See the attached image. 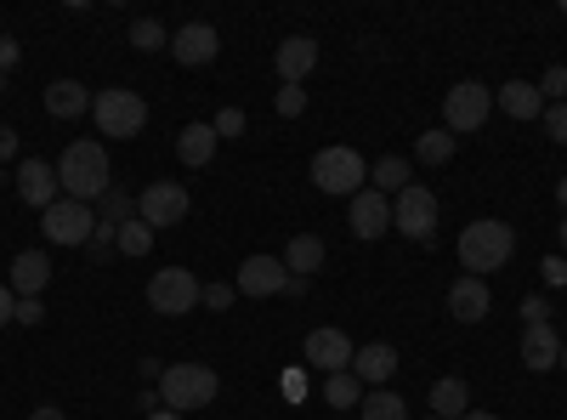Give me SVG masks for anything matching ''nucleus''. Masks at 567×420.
<instances>
[{"label":"nucleus","mask_w":567,"mask_h":420,"mask_svg":"<svg viewBox=\"0 0 567 420\" xmlns=\"http://www.w3.org/2000/svg\"><path fill=\"white\" fill-rule=\"evenodd\" d=\"M58 182H63V194L91 205V199H103L114 188V165H109V148L103 143H91V136H80V143L63 148L58 160Z\"/></svg>","instance_id":"obj_1"},{"label":"nucleus","mask_w":567,"mask_h":420,"mask_svg":"<svg viewBox=\"0 0 567 420\" xmlns=\"http://www.w3.org/2000/svg\"><path fill=\"white\" fill-rule=\"evenodd\" d=\"M511 256H516V233H511V222H499V216H483V222H471V227L460 233V267H465L471 278L499 273Z\"/></svg>","instance_id":"obj_2"},{"label":"nucleus","mask_w":567,"mask_h":420,"mask_svg":"<svg viewBox=\"0 0 567 420\" xmlns=\"http://www.w3.org/2000/svg\"><path fill=\"white\" fill-rule=\"evenodd\" d=\"M216 392H221V376H216L210 363H165V376H159V398L176 414L216 403Z\"/></svg>","instance_id":"obj_3"},{"label":"nucleus","mask_w":567,"mask_h":420,"mask_svg":"<svg viewBox=\"0 0 567 420\" xmlns=\"http://www.w3.org/2000/svg\"><path fill=\"white\" fill-rule=\"evenodd\" d=\"M312 188L329 199H352L369 188V165L358 148H318L312 154Z\"/></svg>","instance_id":"obj_4"},{"label":"nucleus","mask_w":567,"mask_h":420,"mask_svg":"<svg viewBox=\"0 0 567 420\" xmlns=\"http://www.w3.org/2000/svg\"><path fill=\"white\" fill-rule=\"evenodd\" d=\"M91 120H97L103 136H136L142 125H148V103H142L136 91H125V85H109V91L91 98Z\"/></svg>","instance_id":"obj_5"},{"label":"nucleus","mask_w":567,"mask_h":420,"mask_svg":"<svg viewBox=\"0 0 567 420\" xmlns=\"http://www.w3.org/2000/svg\"><path fill=\"white\" fill-rule=\"evenodd\" d=\"M494 114V91L477 85V80H460L449 85V98H443V131L449 136H471V131H483V120Z\"/></svg>","instance_id":"obj_6"},{"label":"nucleus","mask_w":567,"mask_h":420,"mask_svg":"<svg viewBox=\"0 0 567 420\" xmlns=\"http://www.w3.org/2000/svg\"><path fill=\"white\" fill-rule=\"evenodd\" d=\"M392 227L403 233V239H414V245H432L437 239V194L420 188V182H409V188L392 199Z\"/></svg>","instance_id":"obj_7"},{"label":"nucleus","mask_w":567,"mask_h":420,"mask_svg":"<svg viewBox=\"0 0 567 420\" xmlns=\"http://www.w3.org/2000/svg\"><path fill=\"white\" fill-rule=\"evenodd\" d=\"M199 301H205V285L187 267H165V273L148 278V307L159 318H182V313H194Z\"/></svg>","instance_id":"obj_8"},{"label":"nucleus","mask_w":567,"mask_h":420,"mask_svg":"<svg viewBox=\"0 0 567 420\" xmlns=\"http://www.w3.org/2000/svg\"><path fill=\"white\" fill-rule=\"evenodd\" d=\"M91 227H97V216H91V205H80V199H58V205H45L40 211V233L52 245H80L85 250V239H91Z\"/></svg>","instance_id":"obj_9"},{"label":"nucleus","mask_w":567,"mask_h":420,"mask_svg":"<svg viewBox=\"0 0 567 420\" xmlns=\"http://www.w3.org/2000/svg\"><path fill=\"white\" fill-rule=\"evenodd\" d=\"M187 211H194V199H187L182 182H148V188L136 194V216L148 227H176Z\"/></svg>","instance_id":"obj_10"},{"label":"nucleus","mask_w":567,"mask_h":420,"mask_svg":"<svg viewBox=\"0 0 567 420\" xmlns=\"http://www.w3.org/2000/svg\"><path fill=\"white\" fill-rule=\"evenodd\" d=\"M352 341H347V330H312L307 341H301V358H307V369H318V376H341V369H352Z\"/></svg>","instance_id":"obj_11"},{"label":"nucleus","mask_w":567,"mask_h":420,"mask_svg":"<svg viewBox=\"0 0 567 420\" xmlns=\"http://www.w3.org/2000/svg\"><path fill=\"white\" fill-rule=\"evenodd\" d=\"M284 278H290V267H284L278 256H245L239 262V296H250V301H267V296H284Z\"/></svg>","instance_id":"obj_12"},{"label":"nucleus","mask_w":567,"mask_h":420,"mask_svg":"<svg viewBox=\"0 0 567 420\" xmlns=\"http://www.w3.org/2000/svg\"><path fill=\"white\" fill-rule=\"evenodd\" d=\"M216 52H221V34L210 23H182L171 34V58L182 69H205V63H216Z\"/></svg>","instance_id":"obj_13"},{"label":"nucleus","mask_w":567,"mask_h":420,"mask_svg":"<svg viewBox=\"0 0 567 420\" xmlns=\"http://www.w3.org/2000/svg\"><path fill=\"white\" fill-rule=\"evenodd\" d=\"M347 216H352V233H358V239H386V233H392V199L374 194V188L352 194Z\"/></svg>","instance_id":"obj_14"},{"label":"nucleus","mask_w":567,"mask_h":420,"mask_svg":"<svg viewBox=\"0 0 567 420\" xmlns=\"http://www.w3.org/2000/svg\"><path fill=\"white\" fill-rule=\"evenodd\" d=\"M272 69H278L284 85H301V80L318 69V40H312V34H290V40L272 52Z\"/></svg>","instance_id":"obj_15"},{"label":"nucleus","mask_w":567,"mask_h":420,"mask_svg":"<svg viewBox=\"0 0 567 420\" xmlns=\"http://www.w3.org/2000/svg\"><path fill=\"white\" fill-rule=\"evenodd\" d=\"M352 376L363 381V392L386 387V381L398 376V347H386V341H369V347H358V352H352Z\"/></svg>","instance_id":"obj_16"},{"label":"nucleus","mask_w":567,"mask_h":420,"mask_svg":"<svg viewBox=\"0 0 567 420\" xmlns=\"http://www.w3.org/2000/svg\"><path fill=\"white\" fill-rule=\"evenodd\" d=\"M488 307H494V296H488V278H471V273H460V278H454V290H449V313H454L460 324H483V318H488Z\"/></svg>","instance_id":"obj_17"},{"label":"nucleus","mask_w":567,"mask_h":420,"mask_svg":"<svg viewBox=\"0 0 567 420\" xmlns=\"http://www.w3.org/2000/svg\"><path fill=\"white\" fill-rule=\"evenodd\" d=\"M45 285H52V256H45V250L12 256V296H18V301H40Z\"/></svg>","instance_id":"obj_18"},{"label":"nucleus","mask_w":567,"mask_h":420,"mask_svg":"<svg viewBox=\"0 0 567 420\" xmlns=\"http://www.w3.org/2000/svg\"><path fill=\"white\" fill-rule=\"evenodd\" d=\"M523 363L534 369V376H545V369L561 363V336H556L550 318H545V324H528V330H523Z\"/></svg>","instance_id":"obj_19"},{"label":"nucleus","mask_w":567,"mask_h":420,"mask_svg":"<svg viewBox=\"0 0 567 420\" xmlns=\"http://www.w3.org/2000/svg\"><path fill=\"white\" fill-rule=\"evenodd\" d=\"M58 188H63V182H58V171L45 165V160H23V165H18V194H23L34 211L58 205Z\"/></svg>","instance_id":"obj_20"},{"label":"nucleus","mask_w":567,"mask_h":420,"mask_svg":"<svg viewBox=\"0 0 567 420\" xmlns=\"http://www.w3.org/2000/svg\"><path fill=\"white\" fill-rule=\"evenodd\" d=\"M494 109H505L511 120H539V114H545V98H539L534 80H505V85L494 91Z\"/></svg>","instance_id":"obj_21"},{"label":"nucleus","mask_w":567,"mask_h":420,"mask_svg":"<svg viewBox=\"0 0 567 420\" xmlns=\"http://www.w3.org/2000/svg\"><path fill=\"white\" fill-rule=\"evenodd\" d=\"M45 114H52V120H80V114H91V91H85L80 80H52V85H45Z\"/></svg>","instance_id":"obj_22"},{"label":"nucleus","mask_w":567,"mask_h":420,"mask_svg":"<svg viewBox=\"0 0 567 420\" xmlns=\"http://www.w3.org/2000/svg\"><path fill=\"white\" fill-rule=\"evenodd\" d=\"M216 143H221V136H216L210 125H199V120H194V125H182V131H176V160L199 171V165H210V160H216Z\"/></svg>","instance_id":"obj_23"},{"label":"nucleus","mask_w":567,"mask_h":420,"mask_svg":"<svg viewBox=\"0 0 567 420\" xmlns=\"http://www.w3.org/2000/svg\"><path fill=\"white\" fill-rule=\"evenodd\" d=\"M284 267H290L296 278H312L323 267V239H312V233H296L290 250H284Z\"/></svg>","instance_id":"obj_24"},{"label":"nucleus","mask_w":567,"mask_h":420,"mask_svg":"<svg viewBox=\"0 0 567 420\" xmlns=\"http://www.w3.org/2000/svg\"><path fill=\"white\" fill-rule=\"evenodd\" d=\"M465 409H471V387L454 381V376H443V381L432 387V414H437V420H460Z\"/></svg>","instance_id":"obj_25"},{"label":"nucleus","mask_w":567,"mask_h":420,"mask_svg":"<svg viewBox=\"0 0 567 420\" xmlns=\"http://www.w3.org/2000/svg\"><path fill=\"white\" fill-rule=\"evenodd\" d=\"M409 182H414V171H409V160H398V154H386V160H374V176H369V188L374 194H403L409 188Z\"/></svg>","instance_id":"obj_26"},{"label":"nucleus","mask_w":567,"mask_h":420,"mask_svg":"<svg viewBox=\"0 0 567 420\" xmlns=\"http://www.w3.org/2000/svg\"><path fill=\"white\" fill-rule=\"evenodd\" d=\"M358 414H363V420H409V403H403L398 392H386V387H374V392H363Z\"/></svg>","instance_id":"obj_27"},{"label":"nucleus","mask_w":567,"mask_h":420,"mask_svg":"<svg viewBox=\"0 0 567 420\" xmlns=\"http://www.w3.org/2000/svg\"><path fill=\"white\" fill-rule=\"evenodd\" d=\"M323 398L336 409H358L363 403V381L352 376V369H341V376H323Z\"/></svg>","instance_id":"obj_28"},{"label":"nucleus","mask_w":567,"mask_h":420,"mask_svg":"<svg viewBox=\"0 0 567 420\" xmlns=\"http://www.w3.org/2000/svg\"><path fill=\"white\" fill-rule=\"evenodd\" d=\"M460 148V136H449L443 125L437 131H420V165H449Z\"/></svg>","instance_id":"obj_29"},{"label":"nucleus","mask_w":567,"mask_h":420,"mask_svg":"<svg viewBox=\"0 0 567 420\" xmlns=\"http://www.w3.org/2000/svg\"><path fill=\"white\" fill-rule=\"evenodd\" d=\"M114 250H120V256H148V250H154V227L142 222V216L125 222V227H120V239H114Z\"/></svg>","instance_id":"obj_30"},{"label":"nucleus","mask_w":567,"mask_h":420,"mask_svg":"<svg viewBox=\"0 0 567 420\" xmlns=\"http://www.w3.org/2000/svg\"><path fill=\"white\" fill-rule=\"evenodd\" d=\"M131 45H136V52H165L171 34H165V23H154V18H136V23H131Z\"/></svg>","instance_id":"obj_31"},{"label":"nucleus","mask_w":567,"mask_h":420,"mask_svg":"<svg viewBox=\"0 0 567 420\" xmlns=\"http://www.w3.org/2000/svg\"><path fill=\"white\" fill-rule=\"evenodd\" d=\"M103 222H114V227L136 222V199H131V194H120V188H109V194H103Z\"/></svg>","instance_id":"obj_32"},{"label":"nucleus","mask_w":567,"mask_h":420,"mask_svg":"<svg viewBox=\"0 0 567 420\" xmlns=\"http://www.w3.org/2000/svg\"><path fill=\"white\" fill-rule=\"evenodd\" d=\"M539 120H545V136H550V143H556V148H567V103H545V114H539Z\"/></svg>","instance_id":"obj_33"},{"label":"nucleus","mask_w":567,"mask_h":420,"mask_svg":"<svg viewBox=\"0 0 567 420\" xmlns=\"http://www.w3.org/2000/svg\"><path fill=\"white\" fill-rule=\"evenodd\" d=\"M539 98H545V103H567V69H561V63H550V69H545Z\"/></svg>","instance_id":"obj_34"},{"label":"nucleus","mask_w":567,"mask_h":420,"mask_svg":"<svg viewBox=\"0 0 567 420\" xmlns=\"http://www.w3.org/2000/svg\"><path fill=\"white\" fill-rule=\"evenodd\" d=\"M114 239H120V227L114 222H97V227H91V239H85V256L103 262V250H114Z\"/></svg>","instance_id":"obj_35"},{"label":"nucleus","mask_w":567,"mask_h":420,"mask_svg":"<svg viewBox=\"0 0 567 420\" xmlns=\"http://www.w3.org/2000/svg\"><path fill=\"white\" fill-rule=\"evenodd\" d=\"M278 114H284V120L307 114V91H301V85H284V91H278Z\"/></svg>","instance_id":"obj_36"},{"label":"nucleus","mask_w":567,"mask_h":420,"mask_svg":"<svg viewBox=\"0 0 567 420\" xmlns=\"http://www.w3.org/2000/svg\"><path fill=\"white\" fill-rule=\"evenodd\" d=\"M210 131H216V136H245V109H221V114L210 120Z\"/></svg>","instance_id":"obj_37"},{"label":"nucleus","mask_w":567,"mask_h":420,"mask_svg":"<svg viewBox=\"0 0 567 420\" xmlns=\"http://www.w3.org/2000/svg\"><path fill=\"white\" fill-rule=\"evenodd\" d=\"M539 278H545L550 290H556V285H567V256H545V262H539Z\"/></svg>","instance_id":"obj_38"},{"label":"nucleus","mask_w":567,"mask_h":420,"mask_svg":"<svg viewBox=\"0 0 567 420\" xmlns=\"http://www.w3.org/2000/svg\"><path fill=\"white\" fill-rule=\"evenodd\" d=\"M18 58H23V45H18L12 34H0V74H12V69H18Z\"/></svg>","instance_id":"obj_39"},{"label":"nucleus","mask_w":567,"mask_h":420,"mask_svg":"<svg viewBox=\"0 0 567 420\" xmlns=\"http://www.w3.org/2000/svg\"><path fill=\"white\" fill-rule=\"evenodd\" d=\"M233 296H239L233 285H205V307H216V313H227V307H233Z\"/></svg>","instance_id":"obj_40"},{"label":"nucleus","mask_w":567,"mask_h":420,"mask_svg":"<svg viewBox=\"0 0 567 420\" xmlns=\"http://www.w3.org/2000/svg\"><path fill=\"white\" fill-rule=\"evenodd\" d=\"M545 318H550L545 296H528V301H523V324H545Z\"/></svg>","instance_id":"obj_41"},{"label":"nucleus","mask_w":567,"mask_h":420,"mask_svg":"<svg viewBox=\"0 0 567 420\" xmlns=\"http://www.w3.org/2000/svg\"><path fill=\"white\" fill-rule=\"evenodd\" d=\"M40 318H45L40 301H18V313H12V324H40Z\"/></svg>","instance_id":"obj_42"},{"label":"nucleus","mask_w":567,"mask_h":420,"mask_svg":"<svg viewBox=\"0 0 567 420\" xmlns=\"http://www.w3.org/2000/svg\"><path fill=\"white\" fill-rule=\"evenodd\" d=\"M12 313H18V296H12V285H0V330L12 324Z\"/></svg>","instance_id":"obj_43"},{"label":"nucleus","mask_w":567,"mask_h":420,"mask_svg":"<svg viewBox=\"0 0 567 420\" xmlns=\"http://www.w3.org/2000/svg\"><path fill=\"white\" fill-rule=\"evenodd\" d=\"M18 143H23V136H18L12 125H0V160H12V154H18Z\"/></svg>","instance_id":"obj_44"},{"label":"nucleus","mask_w":567,"mask_h":420,"mask_svg":"<svg viewBox=\"0 0 567 420\" xmlns=\"http://www.w3.org/2000/svg\"><path fill=\"white\" fill-rule=\"evenodd\" d=\"M29 420H69V414H63V409H58V403H40V409H34V414H29Z\"/></svg>","instance_id":"obj_45"},{"label":"nucleus","mask_w":567,"mask_h":420,"mask_svg":"<svg viewBox=\"0 0 567 420\" xmlns=\"http://www.w3.org/2000/svg\"><path fill=\"white\" fill-rule=\"evenodd\" d=\"M556 205H561V216H567V176L556 182Z\"/></svg>","instance_id":"obj_46"},{"label":"nucleus","mask_w":567,"mask_h":420,"mask_svg":"<svg viewBox=\"0 0 567 420\" xmlns=\"http://www.w3.org/2000/svg\"><path fill=\"white\" fill-rule=\"evenodd\" d=\"M460 420H499V414H488V409H465Z\"/></svg>","instance_id":"obj_47"},{"label":"nucleus","mask_w":567,"mask_h":420,"mask_svg":"<svg viewBox=\"0 0 567 420\" xmlns=\"http://www.w3.org/2000/svg\"><path fill=\"white\" fill-rule=\"evenodd\" d=\"M148 420H187V414H176V409H159V414H148Z\"/></svg>","instance_id":"obj_48"},{"label":"nucleus","mask_w":567,"mask_h":420,"mask_svg":"<svg viewBox=\"0 0 567 420\" xmlns=\"http://www.w3.org/2000/svg\"><path fill=\"white\" fill-rule=\"evenodd\" d=\"M556 233H561V256H567V216H561V227H556Z\"/></svg>","instance_id":"obj_49"},{"label":"nucleus","mask_w":567,"mask_h":420,"mask_svg":"<svg viewBox=\"0 0 567 420\" xmlns=\"http://www.w3.org/2000/svg\"><path fill=\"white\" fill-rule=\"evenodd\" d=\"M561 369H567V341H561Z\"/></svg>","instance_id":"obj_50"},{"label":"nucleus","mask_w":567,"mask_h":420,"mask_svg":"<svg viewBox=\"0 0 567 420\" xmlns=\"http://www.w3.org/2000/svg\"><path fill=\"white\" fill-rule=\"evenodd\" d=\"M0 91H7V74H0Z\"/></svg>","instance_id":"obj_51"},{"label":"nucleus","mask_w":567,"mask_h":420,"mask_svg":"<svg viewBox=\"0 0 567 420\" xmlns=\"http://www.w3.org/2000/svg\"><path fill=\"white\" fill-rule=\"evenodd\" d=\"M425 420H437V414H425Z\"/></svg>","instance_id":"obj_52"}]
</instances>
